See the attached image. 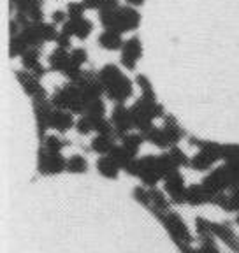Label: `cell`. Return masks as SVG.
Wrapping results in <instances>:
<instances>
[{"label": "cell", "mask_w": 239, "mask_h": 253, "mask_svg": "<svg viewBox=\"0 0 239 253\" xmlns=\"http://www.w3.org/2000/svg\"><path fill=\"white\" fill-rule=\"evenodd\" d=\"M97 74H99V81L104 95L109 100H113L116 104H125L128 99H132V95H134L132 81L125 76V72L118 65L108 63V65L100 67V71Z\"/></svg>", "instance_id": "obj_1"}, {"label": "cell", "mask_w": 239, "mask_h": 253, "mask_svg": "<svg viewBox=\"0 0 239 253\" xmlns=\"http://www.w3.org/2000/svg\"><path fill=\"white\" fill-rule=\"evenodd\" d=\"M157 220L160 221L165 229V232L169 234L171 241L178 246V250L181 253H196L197 246H194V236H192L190 229L185 223V220L181 218V214L176 211H167L157 216Z\"/></svg>", "instance_id": "obj_2"}, {"label": "cell", "mask_w": 239, "mask_h": 253, "mask_svg": "<svg viewBox=\"0 0 239 253\" xmlns=\"http://www.w3.org/2000/svg\"><path fill=\"white\" fill-rule=\"evenodd\" d=\"M99 21L104 30H115L123 36L125 32H134L141 25V14L132 5H120L115 11H99Z\"/></svg>", "instance_id": "obj_3"}, {"label": "cell", "mask_w": 239, "mask_h": 253, "mask_svg": "<svg viewBox=\"0 0 239 253\" xmlns=\"http://www.w3.org/2000/svg\"><path fill=\"white\" fill-rule=\"evenodd\" d=\"M49 100H51V104L55 106V109L71 111V113L80 115V116L84 115V111H86V106H88L81 88L78 86L76 83H72V81H69L67 84L58 88Z\"/></svg>", "instance_id": "obj_4"}, {"label": "cell", "mask_w": 239, "mask_h": 253, "mask_svg": "<svg viewBox=\"0 0 239 253\" xmlns=\"http://www.w3.org/2000/svg\"><path fill=\"white\" fill-rule=\"evenodd\" d=\"M37 170L42 176H56V174L67 172V158L62 153H53L40 146L37 153Z\"/></svg>", "instance_id": "obj_5"}, {"label": "cell", "mask_w": 239, "mask_h": 253, "mask_svg": "<svg viewBox=\"0 0 239 253\" xmlns=\"http://www.w3.org/2000/svg\"><path fill=\"white\" fill-rule=\"evenodd\" d=\"M187 181H185V176L181 174V170H176V172L169 174L167 178L163 179V192L167 194L169 201L176 206H183L185 204V194H187Z\"/></svg>", "instance_id": "obj_6"}, {"label": "cell", "mask_w": 239, "mask_h": 253, "mask_svg": "<svg viewBox=\"0 0 239 253\" xmlns=\"http://www.w3.org/2000/svg\"><path fill=\"white\" fill-rule=\"evenodd\" d=\"M121 56H120V63L121 67L127 71H136L137 62L143 56V42L137 36H132L130 39L125 41L123 47H121Z\"/></svg>", "instance_id": "obj_7"}, {"label": "cell", "mask_w": 239, "mask_h": 253, "mask_svg": "<svg viewBox=\"0 0 239 253\" xmlns=\"http://www.w3.org/2000/svg\"><path fill=\"white\" fill-rule=\"evenodd\" d=\"M16 74L18 83L21 84L25 93L34 100H48V91L44 90V86L40 84V79L37 76L30 74L27 71H14Z\"/></svg>", "instance_id": "obj_8"}, {"label": "cell", "mask_w": 239, "mask_h": 253, "mask_svg": "<svg viewBox=\"0 0 239 253\" xmlns=\"http://www.w3.org/2000/svg\"><path fill=\"white\" fill-rule=\"evenodd\" d=\"M111 123H113V128H115V135L116 139H123L127 134H130L132 128H134V123H132L130 118V111L125 104H116L113 107V113H111Z\"/></svg>", "instance_id": "obj_9"}, {"label": "cell", "mask_w": 239, "mask_h": 253, "mask_svg": "<svg viewBox=\"0 0 239 253\" xmlns=\"http://www.w3.org/2000/svg\"><path fill=\"white\" fill-rule=\"evenodd\" d=\"M34 115H36V123H37V135L42 141L49 130V122H51L53 111L55 106L51 104V100H34Z\"/></svg>", "instance_id": "obj_10"}, {"label": "cell", "mask_w": 239, "mask_h": 253, "mask_svg": "<svg viewBox=\"0 0 239 253\" xmlns=\"http://www.w3.org/2000/svg\"><path fill=\"white\" fill-rule=\"evenodd\" d=\"M11 11L30 18V21H44V0H11Z\"/></svg>", "instance_id": "obj_11"}, {"label": "cell", "mask_w": 239, "mask_h": 253, "mask_svg": "<svg viewBox=\"0 0 239 253\" xmlns=\"http://www.w3.org/2000/svg\"><path fill=\"white\" fill-rule=\"evenodd\" d=\"M20 60H21V65H23V71L37 76L39 79H42L44 76L49 72V69L40 62V49L39 47H30V49H28V51L25 53Z\"/></svg>", "instance_id": "obj_12"}, {"label": "cell", "mask_w": 239, "mask_h": 253, "mask_svg": "<svg viewBox=\"0 0 239 253\" xmlns=\"http://www.w3.org/2000/svg\"><path fill=\"white\" fill-rule=\"evenodd\" d=\"M211 230H213V236L216 239H220L222 243H225L232 252L234 253L239 252V236L234 232V229L231 227L229 221H220V223L211 221Z\"/></svg>", "instance_id": "obj_13"}, {"label": "cell", "mask_w": 239, "mask_h": 253, "mask_svg": "<svg viewBox=\"0 0 239 253\" xmlns=\"http://www.w3.org/2000/svg\"><path fill=\"white\" fill-rule=\"evenodd\" d=\"M60 30L71 37H76V39H80V41H86L88 37L92 36L93 23L84 16V18H81V20H69Z\"/></svg>", "instance_id": "obj_14"}, {"label": "cell", "mask_w": 239, "mask_h": 253, "mask_svg": "<svg viewBox=\"0 0 239 253\" xmlns=\"http://www.w3.org/2000/svg\"><path fill=\"white\" fill-rule=\"evenodd\" d=\"M74 113L71 111H65V109H55L53 111V116H51V122H49V128H55L58 134H65L72 128V126H76V118H74Z\"/></svg>", "instance_id": "obj_15"}, {"label": "cell", "mask_w": 239, "mask_h": 253, "mask_svg": "<svg viewBox=\"0 0 239 253\" xmlns=\"http://www.w3.org/2000/svg\"><path fill=\"white\" fill-rule=\"evenodd\" d=\"M213 195L204 188L202 183H194V185H188L187 194H185V204L188 206H204V204H211Z\"/></svg>", "instance_id": "obj_16"}, {"label": "cell", "mask_w": 239, "mask_h": 253, "mask_svg": "<svg viewBox=\"0 0 239 253\" xmlns=\"http://www.w3.org/2000/svg\"><path fill=\"white\" fill-rule=\"evenodd\" d=\"M72 65L71 62V51L67 49H62V47H56L55 51L48 56V69L49 72H60L64 76V72L67 71L69 67Z\"/></svg>", "instance_id": "obj_17"}, {"label": "cell", "mask_w": 239, "mask_h": 253, "mask_svg": "<svg viewBox=\"0 0 239 253\" xmlns=\"http://www.w3.org/2000/svg\"><path fill=\"white\" fill-rule=\"evenodd\" d=\"M144 139H146V142H150V144H153V146L160 148V150H171L174 144L171 142V139H169V135L165 134V130H163L162 126H152L148 132H144Z\"/></svg>", "instance_id": "obj_18"}, {"label": "cell", "mask_w": 239, "mask_h": 253, "mask_svg": "<svg viewBox=\"0 0 239 253\" xmlns=\"http://www.w3.org/2000/svg\"><path fill=\"white\" fill-rule=\"evenodd\" d=\"M97 42H99V46L102 47V49H106V51H121L125 41H123V37H121V34H118V32L104 30L99 36V39H97Z\"/></svg>", "instance_id": "obj_19"}, {"label": "cell", "mask_w": 239, "mask_h": 253, "mask_svg": "<svg viewBox=\"0 0 239 253\" xmlns=\"http://www.w3.org/2000/svg\"><path fill=\"white\" fill-rule=\"evenodd\" d=\"M116 146V135L108 134H97L95 137L90 141V150L97 155H109Z\"/></svg>", "instance_id": "obj_20"}, {"label": "cell", "mask_w": 239, "mask_h": 253, "mask_svg": "<svg viewBox=\"0 0 239 253\" xmlns=\"http://www.w3.org/2000/svg\"><path fill=\"white\" fill-rule=\"evenodd\" d=\"M95 167H97V172L106 179H118L120 170H121L118 164H116L109 155H102V157L97 158Z\"/></svg>", "instance_id": "obj_21"}, {"label": "cell", "mask_w": 239, "mask_h": 253, "mask_svg": "<svg viewBox=\"0 0 239 253\" xmlns=\"http://www.w3.org/2000/svg\"><path fill=\"white\" fill-rule=\"evenodd\" d=\"M162 128L165 130V134L169 135V139H171V142L174 144V146H178V142L183 137H187V132L183 130V126L179 125L178 120H176L172 115H165Z\"/></svg>", "instance_id": "obj_22"}, {"label": "cell", "mask_w": 239, "mask_h": 253, "mask_svg": "<svg viewBox=\"0 0 239 253\" xmlns=\"http://www.w3.org/2000/svg\"><path fill=\"white\" fill-rule=\"evenodd\" d=\"M109 157H111L113 160H115V162L118 164L120 169H121V170L127 169V167L130 166V164L137 158L136 155L130 153V151H128L125 146H121V144H116L115 150H113L111 153H109Z\"/></svg>", "instance_id": "obj_23"}, {"label": "cell", "mask_w": 239, "mask_h": 253, "mask_svg": "<svg viewBox=\"0 0 239 253\" xmlns=\"http://www.w3.org/2000/svg\"><path fill=\"white\" fill-rule=\"evenodd\" d=\"M216 166V162L211 157H207L204 151H197L194 157H190V169L199 170V172H209L213 167Z\"/></svg>", "instance_id": "obj_24"}, {"label": "cell", "mask_w": 239, "mask_h": 253, "mask_svg": "<svg viewBox=\"0 0 239 253\" xmlns=\"http://www.w3.org/2000/svg\"><path fill=\"white\" fill-rule=\"evenodd\" d=\"M120 141H121L120 142L121 146H125L130 153H134L137 157V153H139L141 146L146 142V139H144V135L141 132H130V134H127L123 139H120Z\"/></svg>", "instance_id": "obj_25"}, {"label": "cell", "mask_w": 239, "mask_h": 253, "mask_svg": "<svg viewBox=\"0 0 239 253\" xmlns=\"http://www.w3.org/2000/svg\"><path fill=\"white\" fill-rule=\"evenodd\" d=\"M40 146H44L48 151H53V153H62V150H65L67 146H71V141L58 137V135H49L48 134L42 141H40Z\"/></svg>", "instance_id": "obj_26"}, {"label": "cell", "mask_w": 239, "mask_h": 253, "mask_svg": "<svg viewBox=\"0 0 239 253\" xmlns=\"http://www.w3.org/2000/svg\"><path fill=\"white\" fill-rule=\"evenodd\" d=\"M88 170V160L83 155L76 153L67 158V172L71 174H84Z\"/></svg>", "instance_id": "obj_27"}, {"label": "cell", "mask_w": 239, "mask_h": 253, "mask_svg": "<svg viewBox=\"0 0 239 253\" xmlns=\"http://www.w3.org/2000/svg\"><path fill=\"white\" fill-rule=\"evenodd\" d=\"M30 49V46H28V42L23 39V36H16V37H11V42H9V56L11 58H18V56H23L25 53Z\"/></svg>", "instance_id": "obj_28"}, {"label": "cell", "mask_w": 239, "mask_h": 253, "mask_svg": "<svg viewBox=\"0 0 239 253\" xmlns=\"http://www.w3.org/2000/svg\"><path fill=\"white\" fill-rule=\"evenodd\" d=\"M76 132L80 135H90V134H95V122H93L92 116L88 115H81L80 118L76 120Z\"/></svg>", "instance_id": "obj_29"}, {"label": "cell", "mask_w": 239, "mask_h": 253, "mask_svg": "<svg viewBox=\"0 0 239 253\" xmlns=\"http://www.w3.org/2000/svg\"><path fill=\"white\" fill-rule=\"evenodd\" d=\"M136 84L141 88V97H144V99H157V93H155V90H153V84L148 76L137 74Z\"/></svg>", "instance_id": "obj_30"}, {"label": "cell", "mask_w": 239, "mask_h": 253, "mask_svg": "<svg viewBox=\"0 0 239 253\" xmlns=\"http://www.w3.org/2000/svg\"><path fill=\"white\" fill-rule=\"evenodd\" d=\"M132 197H134L136 202H139L143 208H146V210L152 208V195H150V188H146V186H136L134 192H132Z\"/></svg>", "instance_id": "obj_31"}, {"label": "cell", "mask_w": 239, "mask_h": 253, "mask_svg": "<svg viewBox=\"0 0 239 253\" xmlns=\"http://www.w3.org/2000/svg\"><path fill=\"white\" fill-rule=\"evenodd\" d=\"M167 153H169V157L172 158V162L176 164V167H178V169L190 166V157H188V155L185 153V151L181 150L179 146H172Z\"/></svg>", "instance_id": "obj_32"}, {"label": "cell", "mask_w": 239, "mask_h": 253, "mask_svg": "<svg viewBox=\"0 0 239 253\" xmlns=\"http://www.w3.org/2000/svg\"><path fill=\"white\" fill-rule=\"evenodd\" d=\"M84 115L92 116V118H106V104L102 99H95L86 106Z\"/></svg>", "instance_id": "obj_33"}, {"label": "cell", "mask_w": 239, "mask_h": 253, "mask_svg": "<svg viewBox=\"0 0 239 253\" xmlns=\"http://www.w3.org/2000/svg\"><path fill=\"white\" fill-rule=\"evenodd\" d=\"M65 11L69 14V20H81V18H84L86 7L83 5V2H69Z\"/></svg>", "instance_id": "obj_34"}, {"label": "cell", "mask_w": 239, "mask_h": 253, "mask_svg": "<svg viewBox=\"0 0 239 253\" xmlns=\"http://www.w3.org/2000/svg\"><path fill=\"white\" fill-rule=\"evenodd\" d=\"M71 62L78 67L83 69V65L88 62V51L84 47H72L71 49Z\"/></svg>", "instance_id": "obj_35"}, {"label": "cell", "mask_w": 239, "mask_h": 253, "mask_svg": "<svg viewBox=\"0 0 239 253\" xmlns=\"http://www.w3.org/2000/svg\"><path fill=\"white\" fill-rule=\"evenodd\" d=\"M239 158V144H223V162H232Z\"/></svg>", "instance_id": "obj_36"}, {"label": "cell", "mask_w": 239, "mask_h": 253, "mask_svg": "<svg viewBox=\"0 0 239 253\" xmlns=\"http://www.w3.org/2000/svg\"><path fill=\"white\" fill-rule=\"evenodd\" d=\"M69 21V14H67V11H62V9H58V11H55L51 14V23L53 25H56V27H64L65 23Z\"/></svg>", "instance_id": "obj_37"}, {"label": "cell", "mask_w": 239, "mask_h": 253, "mask_svg": "<svg viewBox=\"0 0 239 253\" xmlns=\"http://www.w3.org/2000/svg\"><path fill=\"white\" fill-rule=\"evenodd\" d=\"M55 42H56V47H62V49H67V51H69V49H72V37L71 36H67V34H64V32H62V30H60V34H58V37H56V41H55Z\"/></svg>", "instance_id": "obj_38"}, {"label": "cell", "mask_w": 239, "mask_h": 253, "mask_svg": "<svg viewBox=\"0 0 239 253\" xmlns=\"http://www.w3.org/2000/svg\"><path fill=\"white\" fill-rule=\"evenodd\" d=\"M229 195H231V202H232V213L239 214V186L229 190Z\"/></svg>", "instance_id": "obj_39"}, {"label": "cell", "mask_w": 239, "mask_h": 253, "mask_svg": "<svg viewBox=\"0 0 239 253\" xmlns=\"http://www.w3.org/2000/svg\"><path fill=\"white\" fill-rule=\"evenodd\" d=\"M120 7V0H102L99 11H115Z\"/></svg>", "instance_id": "obj_40"}, {"label": "cell", "mask_w": 239, "mask_h": 253, "mask_svg": "<svg viewBox=\"0 0 239 253\" xmlns=\"http://www.w3.org/2000/svg\"><path fill=\"white\" fill-rule=\"evenodd\" d=\"M83 5L86 7V11H99L102 0H81Z\"/></svg>", "instance_id": "obj_41"}, {"label": "cell", "mask_w": 239, "mask_h": 253, "mask_svg": "<svg viewBox=\"0 0 239 253\" xmlns=\"http://www.w3.org/2000/svg\"><path fill=\"white\" fill-rule=\"evenodd\" d=\"M234 221H236V225L239 227V214H236V220H234Z\"/></svg>", "instance_id": "obj_42"}]
</instances>
